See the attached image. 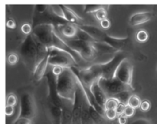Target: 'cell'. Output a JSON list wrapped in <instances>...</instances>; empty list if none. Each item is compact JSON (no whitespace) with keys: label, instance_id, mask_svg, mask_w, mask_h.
<instances>
[{"label":"cell","instance_id":"29","mask_svg":"<svg viewBox=\"0 0 157 124\" xmlns=\"http://www.w3.org/2000/svg\"><path fill=\"white\" fill-rule=\"evenodd\" d=\"M32 30H33V28H32V25H31L30 24H29V23H25V24H23L21 27V32H22L23 34H25V35H31L32 32Z\"/></svg>","mask_w":157,"mask_h":124},{"label":"cell","instance_id":"12","mask_svg":"<svg viewBox=\"0 0 157 124\" xmlns=\"http://www.w3.org/2000/svg\"><path fill=\"white\" fill-rule=\"evenodd\" d=\"M90 92L93 94L94 97L96 100L97 103L101 106V107H103L104 109V107H105V103L107 102V100L108 99V97L107 96V95L105 94L104 90H102L101 87L99 85V83H98V81H95L93 84V85L90 87Z\"/></svg>","mask_w":157,"mask_h":124},{"label":"cell","instance_id":"33","mask_svg":"<svg viewBox=\"0 0 157 124\" xmlns=\"http://www.w3.org/2000/svg\"><path fill=\"white\" fill-rule=\"evenodd\" d=\"M134 113H135V109L134 108L130 107L129 105H127V107H126L125 111H124V114L127 117H131V116H133V115H134Z\"/></svg>","mask_w":157,"mask_h":124},{"label":"cell","instance_id":"16","mask_svg":"<svg viewBox=\"0 0 157 124\" xmlns=\"http://www.w3.org/2000/svg\"><path fill=\"white\" fill-rule=\"evenodd\" d=\"M127 41H128V38H117L115 37L110 36L109 35H106L105 38H104V41L103 42L107 43L110 46H111L113 48L117 49L119 51H122L123 48L125 47L127 44Z\"/></svg>","mask_w":157,"mask_h":124},{"label":"cell","instance_id":"41","mask_svg":"<svg viewBox=\"0 0 157 124\" xmlns=\"http://www.w3.org/2000/svg\"><path fill=\"white\" fill-rule=\"evenodd\" d=\"M127 122V117L124 114L118 116V122L119 124H126Z\"/></svg>","mask_w":157,"mask_h":124},{"label":"cell","instance_id":"11","mask_svg":"<svg viewBox=\"0 0 157 124\" xmlns=\"http://www.w3.org/2000/svg\"><path fill=\"white\" fill-rule=\"evenodd\" d=\"M92 45L98 54V58L99 56H104V55L114 56L116 54L119 52V51L113 48L107 43L103 42V41H95L92 43Z\"/></svg>","mask_w":157,"mask_h":124},{"label":"cell","instance_id":"40","mask_svg":"<svg viewBox=\"0 0 157 124\" xmlns=\"http://www.w3.org/2000/svg\"><path fill=\"white\" fill-rule=\"evenodd\" d=\"M14 113V107L12 106H7L6 107V116H11Z\"/></svg>","mask_w":157,"mask_h":124},{"label":"cell","instance_id":"36","mask_svg":"<svg viewBox=\"0 0 157 124\" xmlns=\"http://www.w3.org/2000/svg\"><path fill=\"white\" fill-rule=\"evenodd\" d=\"M6 27L9 29H15L16 27V23H15V20L12 18L8 19V21H6Z\"/></svg>","mask_w":157,"mask_h":124},{"label":"cell","instance_id":"13","mask_svg":"<svg viewBox=\"0 0 157 124\" xmlns=\"http://www.w3.org/2000/svg\"><path fill=\"white\" fill-rule=\"evenodd\" d=\"M83 31L88 33L92 38H94L97 41H104L107 33L100 29L99 28L90 24H82V25L78 26Z\"/></svg>","mask_w":157,"mask_h":124},{"label":"cell","instance_id":"4","mask_svg":"<svg viewBox=\"0 0 157 124\" xmlns=\"http://www.w3.org/2000/svg\"><path fill=\"white\" fill-rule=\"evenodd\" d=\"M65 42L81 57V60L87 62H93L98 58V54L94 48L92 43L86 42L79 39H67Z\"/></svg>","mask_w":157,"mask_h":124},{"label":"cell","instance_id":"7","mask_svg":"<svg viewBox=\"0 0 157 124\" xmlns=\"http://www.w3.org/2000/svg\"><path fill=\"white\" fill-rule=\"evenodd\" d=\"M100 87L102 88L107 97H115L117 94L126 91V90H131L133 91L130 87L126 84H123L121 81H118L116 78L113 79H104V78H100L98 80Z\"/></svg>","mask_w":157,"mask_h":124},{"label":"cell","instance_id":"17","mask_svg":"<svg viewBox=\"0 0 157 124\" xmlns=\"http://www.w3.org/2000/svg\"><path fill=\"white\" fill-rule=\"evenodd\" d=\"M48 107L53 119L54 124H62V115L64 109L55 105L49 101H48Z\"/></svg>","mask_w":157,"mask_h":124},{"label":"cell","instance_id":"35","mask_svg":"<svg viewBox=\"0 0 157 124\" xmlns=\"http://www.w3.org/2000/svg\"><path fill=\"white\" fill-rule=\"evenodd\" d=\"M127 105H125L124 103H120L119 105L117 106L116 109V112L117 113V116H121V115L124 114V111H125V109Z\"/></svg>","mask_w":157,"mask_h":124},{"label":"cell","instance_id":"14","mask_svg":"<svg viewBox=\"0 0 157 124\" xmlns=\"http://www.w3.org/2000/svg\"><path fill=\"white\" fill-rule=\"evenodd\" d=\"M58 32L64 35L65 38L69 39H73L74 38H76L77 32H78V27L75 24L71 23H62L57 25Z\"/></svg>","mask_w":157,"mask_h":124},{"label":"cell","instance_id":"32","mask_svg":"<svg viewBox=\"0 0 157 124\" xmlns=\"http://www.w3.org/2000/svg\"><path fill=\"white\" fill-rule=\"evenodd\" d=\"M12 124H32V121L26 118H17Z\"/></svg>","mask_w":157,"mask_h":124},{"label":"cell","instance_id":"24","mask_svg":"<svg viewBox=\"0 0 157 124\" xmlns=\"http://www.w3.org/2000/svg\"><path fill=\"white\" fill-rule=\"evenodd\" d=\"M141 100L137 95L136 94H132L131 96L130 97L128 101V105L130 107H133V108L136 109L138 107H140V104H141Z\"/></svg>","mask_w":157,"mask_h":124},{"label":"cell","instance_id":"31","mask_svg":"<svg viewBox=\"0 0 157 124\" xmlns=\"http://www.w3.org/2000/svg\"><path fill=\"white\" fill-rule=\"evenodd\" d=\"M150 107H151V103H150V101L147 100H143L142 102H141L140 108V110H142V111L147 112L150 110Z\"/></svg>","mask_w":157,"mask_h":124},{"label":"cell","instance_id":"19","mask_svg":"<svg viewBox=\"0 0 157 124\" xmlns=\"http://www.w3.org/2000/svg\"><path fill=\"white\" fill-rule=\"evenodd\" d=\"M48 59H49V51L47 56L37 65L35 71L33 73V76L35 77V80L37 81H41L44 76L47 70V67L48 66Z\"/></svg>","mask_w":157,"mask_h":124},{"label":"cell","instance_id":"28","mask_svg":"<svg viewBox=\"0 0 157 124\" xmlns=\"http://www.w3.org/2000/svg\"><path fill=\"white\" fill-rule=\"evenodd\" d=\"M17 103V98L14 93H9L7 96V100H6V104L7 106H14L16 105Z\"/></svg>","mask_w":157,"mask_h":124},{"label":"cell","instance_id":"18","mask_svg":"<svg viewBox=\"0 0 157 124\" xmlns=\"http://www.w3.org/2000/svg\"><path fill=\"white\" fill-rule=\"evenodd\" d=\"M61 7H62L63 10H64L66 20H67V22L71 23V24H75V25L77 26L82 25L83 19L79 16V15H77L73 10L69 9V8L67 7V6H65V5H61Z\"/></svg>","mask_w":157,"mask_h":124},{"label":"cell","instance_id":"8","mask_svg":"<svg viewBox=\"0 0 157 124\" xmlns=\"http://www.w3.org/2000/svg\"><path fill=\"white\" fill-rule=\"evenodd\" d=\"M133 66L130 60L127 58L123 60L115 73L114 78L117 79L123 84L130 87L133 90H134L133 86Z\"/></svg>","mask_w":157,"mask_h":124},{"label":"cell","instance_id":"27","mask_svg":"<svg viewBox=\"0 0 157 124\" xmlns=\"http://www.w3.org/2000/svg\"><path fill=\"white\" fill-rule=\"evenodd\" d=\"M18 56L15 53H12L8 55L7 57V61L10 65H15L18 62Z\"/></svg>","mask_w":157,"mask_h":124},{"label":"cell","instance_id":"21","mask_svg":"<svg viewBox=\"0 0 157 124\" xmlns=\"http://www.w3.org/2000/svg\"><path fill=\"white\" fill-rule=\"evenodd\" d=\"M50 8L52 12L55 15V16L61 18V19L64 20V21H67L64 10H63L62 7H61V5H52V6H50Z\"/></svg>","mask_w":157,"mask_h":124},{"label":"cell","instance_id":"22","mask_svg":"<svg viewBox=\"0 0 157 124\" xmlns=\"http://www.w3.org/2000/svg\"><path fill=\"white\" fill-rule=\"evenodd\" d=\"M106 6L102 4H87L84 6V12L85 13H95L98 10L105 9Z\"/></svg>","mask_w":157,"mask_h":124},{"label":"cell","instance_id":"23","mask_svg":"<svg viewBox=\"0 0 157 124\" xmlns=\"http://www.w3.org/2000/svg\"><path fill=\"white\" fill-rule=\"evenodd\" d=\"M120 101L115 97H109L107 100V102L105 103V110H116L117 106L119 105Z\"/></svg>","mask_w":157,"mask_h":124},{"label":"cell","instance_id":"34","mask_svg":"<svg viewBox=\"0 0 157 124\" xmlns=\"http://www.w3.org/2000/svg\"><path fill=\"white\" fill-rule=\"evenodd\" d=\"M63 70H64L63 67H59V66H55V67H52V71L55 77H58L62 73Z\"/></svg>","mask_w":157,"mask_h":124},{"label":"cell","instance_id":"9","mask_svg":"<svg viewBox=\"0 0 157 124\" xmlns=\"http://www.w3.org/2000/svg\"><path fill=\"white\" fill-rule=\"evenodd\" d=\"M37 113V107L32 94L23 93L20 98V112L18 118L32 119Z\"/></svg>","mask_w":157,"mask_h":124},{"label":"cell","instance_id":"5","mask_svg":"<svg viewBox=\"0 0 157 124\" xmlns=\"http://www.w3.org/2000/svg\"><path fill=\"white\" fill-rule=\"evenodd\" d=\"M49 59L48 65L55 67L59 66L63 68H71L73 67H77L78 63L75 59L71 54L65 51L60 50L57 48H52L48 50Z\"/></svg>","mask_w":157,"mask_h":124},{"label":"cell","instance_id":"3","mask_svg":"<svg viewBox=\"0 0 157 124\" xmlns=\"http://www.w3.org/2000/svg\"><path fill=\"white\" fill-rule=\"evenodd\" d=\"M78 87L76 75L71 68H64L62 73L57 77V91L66 104L73 107Z\"/></svg>","mask_w":157,"mask_h":124},{"label":"cell","instance_id":"30","mask_svg":"<svg viewBox=\"0 0 157 124\" xmlns=\"http://www.w3.org/2000/svg\"><path fill=\"white\" fill-rule=\"evenodd\" d=\"M117 116L116 110H107L105 112V117L110 120H113Z\"/></svg>","mask_w":157,"mask_h":124},{"label":"cell","instance_id":"10","mask_svg":"<svg viewBox=\"0 0 157 124\" xmlns=\"http://www.w3.org/2000/svg\"><path fill=\"white\" fill-rule=\"evenodd\" d=\"M48 84V101L52 103L58 107L64 109L67 104L60 98L57 91V77L53 74L52 71H49L45 75Z\"/></svg>","mask_w":157,"mask_h":124},{"label":"cell","instance_id":"38","mask_svg":"<svg viewBox=\"0 0 157 124\" xmlns=\"http://www.w3.org/2000/svg\"><path fill=\"white\" fill-rule=\"evenodd\" d=\"M130 124H151L150 121L147 119H144V118H140V119H137L136 120L133 121Z\"/></svg>","mask_w":157,"mask_h":124},{"label":"cell","instance_id":"39","mask_svg":"<svg viewBox=\"0 0 157 124\" xmlns=\"http://www.w3.org/2000/svg\"><path fill=\"white\" fill-rule=\"evenodd\" d=\"M100 24H101V26L104 29H108L110 27V20L107 19V18L101 21V22H100Z\"/></svg>","mask_w":157,"mask_h":124},{"label":"cell","instance_id":"15","mask_svg":"<svg viewBox=\"0 0 157 124\" xmlns=\"http://www.w3.org/2000/svg\"><path fill=\"white\" fill-rule=\"evenodd\" d=\"M153 17V14L150 12H142L133 14L130 18V24L131 26H136L144 24L150 21Z\"/></svg>","mask_w":157,"mask_h":124},{"label":"cell","instance_id":"37","mask_svg":"<svg viewBox=\"0 0 157 124\" xmlns=\"http://www.w3.org/2000/svg\"><path fill=\"white\" fill-rule=\"evenodd\" d=\"M48 7V6H46V5H37L36 10L38 13L42 14L47 11Z\"/></svg>","mask_w":157,"mask_h":124},{"label":"cell","instance_id":"20","mask_svg":"<svg viewBox=\"0 0 157 124\" xmlns=\"http://www.w3.org/2000/svg\"><path fill=\"white\" fill-rule=\"evenodd\" d=\"M78 32H77V35H76V38L77 39H79L81 41H86V42H89V43H93L97 41L96 40L94 39V38H92L88 33H87L86 32L83 31L82 29L80 28L78 26Z\"/></svg>","mask_w":157,"mask_h":124},{"label":"cell","instance_id":"25","mask_svg":"<svg viewBox=\"0 0 157 124\" xmlns=\"http://www.w3.org/2000/svg\"><path fill=\"white\" fill-rule=\"evenodd\" d=\"M136 38L139 42H145L149 39L148 32H146L145 30L138 31L136 35Z\"/></svg>","mask_w":157,"mask_h":124},{"label":"cell","instance_id":"1","mask_svg":"<svg viewBox=\"0 0 157 124\" xmlns=\"http://www.w3.org/2000/svg\"><path fill=\"white\" fill-rule=\"evenodd\" d=\"M32 35L48 50L57 48L65 51L71 54L79 64V61L81 60V57L67 45L65 41L58 36L55 25L52 23H41L37 24L33 28Z\"/></svg>","mask_w":157,"mask_h":124},{"label":"cell","instance_id":"2","mask_svg":"<svg viewBox=\"0 0 157 124\" xmlns=\"http://www.w3.org/2000/svg\"><path fill=\"white\" fill-rule=\"evenodd\" d=\"M23 62L32 73L37 65L48 54V50L31 34L27 35L18 48Z\"/></svg>","mask_w":157,"mask_h":124},{"label":"cell","instance_id":"6","mask_svg":"<svg viewBox=\"0 0 157 124\" xmlns=\"http://www.w3.org/2000/svg\"><path fill=\"white\" fill-rule=\"evenodd\" d=\"M125 58L126 56L124 52L119 51L112 58L110 61L106 63H101V64L97 63L98 64V68L101 73V78L107 80L114 78L115 73H116L118 66L120 65L121 61Z\"/></svg>","mask_w":157,"mask_h":124},{"label":"cell","instance_id":"26","mask_svg":"<svg viewBox=\"0 0 157 124\" xmlns=\"http://www.w3.org/2000/svg\"><path fill=\"white\" fill-rule=\"evenodd\" d=\"M94 16L98 21H103V20L106 19L107 16V12L106 9H102L98 10L94 13Z\"/></svg>","mask_w":157,"mask_h":124}]
</instances>
